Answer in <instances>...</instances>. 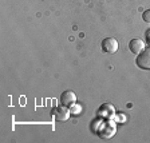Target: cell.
Returning a JSON list of instances; mask_svg holds the SVG:
<instances>
[{
    "instance_id": "obj_1",
    "label": "cell",
    "mask_w": 150,
    "mask_h": 143,
    "mask_svg": "<svg viewBox=\"0 0 150 143\" xmlns=\"http://www.w3.org/2000/svg\"><path fill=\"white\" fill-rule=\"evenodd\" d=\"M137 66L142 70H150V47L145 48L141 54L137 56Z\"/></svg>"
},
{
    "instance_id": "obj_2",
    "label": "cell",
    "mask_w": 150,
    "mask_h": 143,
    "mask_svg": "<svg viewBox=\"0 0 150 143\" xmlns=\"http://www.w3.org/2000/svg\"><path fill=\"white\" fill-rule=\"evenodd\" d=\"M51 115H52V118L55 119V120L58 122H64L69 119L70 116V111L69 108L66 106H56L52 108V111H51Z\"/></svg>"
},
{
    "instance_id": "obj_3",
    "label": "cell",
    "mask_w": 150,
    "mask_h": 143,
    "mask_svg": "<svg viewBox=\"0 0 150 143\" xmlns=\"http://www.w3.org/2000/svg\"><path fill=\"white\" fill-rule=\"evenodd\" d=\"M119 43L114 37H106L102 40V51L105 54H115L118 51Z\"/></svg>"
},
{
    "instance_id": "obj_4",
    "label": "cell",
    "mask_w": 150,
    "mask_h": 143,
    "mask_svg": "<svg viewBox=\"0 0 150 143\" xmlns=\"http://www.w3.org/2000/svg\"><path fill=\"white\" fill-rule=\"evenodd\" d=\"M60 102H62L63 106L70 107L71 104H74V103L76 102V95H75V92H72V91H64V92L62 94V97H60Z\"/></svg>"
},
{
    "instance_id": "obj_5",
    "label": "cell",
    "mask_w": 150,
    "mask_h": 143,
    "mask_svg": "<svg viewBox=\"0 0 150 143\" xmlns=\"http://www.w3.org/2000/svg\"><path fill=\"white\" fill-rule=\"evenodd\" d=\"M129 50L131 51L133 54H141L142 51L145 50V43L141 39H133V40H130V43H129Z\"/></svg>"
},
{
    "instance_id": "obj_6",
    "label": "cell",
    "mask_w": 150,
    "mask_h": 143,
    "mask_svg": "<svg viewBox=\"0 0 150 143\" xmlns=\"http://www.w3.org/2000/svg\"><path fill=\"white\" fill-rule=\"evenodd\" d=\"M142 19H144V22L150 23V9H146V11L142 13Z\"/></svg>"
},
{
    "instance_id": "obj_7",
    "label": "cell",
    "mask_w": 150,
    "mask_h": 143,
    "mask_svg": "<svg viewBox=\"0 0 150 143\" xmlns=\"http://www.w3.org/2000/svg\"><path fill=\"white\" fill-rule=\"evenodd\" d=\"M71 107H72V108H71V111H72V112H75V114H76V112H79V111H81V108H79V107H81V106H79V104H75V103H74V104H71Z\"/></svg>"
},
{
    "instance_id": "obj_8",
    "label": "cell",
    "mask_w": 150,
    "mask_h": 143,
    "mask_svg": "<svg viewBox=\"0 0 150 143\" xmlns=\"http://www.w3.org/2000/svg\"><path fill=\"white\" fill-rule=\"evenodd\" d=\"M146 37H147V42H149V44H150V31H149V34L146 35Z\"/></svg>"
}]
</instances>
